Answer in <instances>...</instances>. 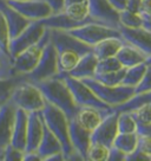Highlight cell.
Returning a JSON list of instances; mask_svg holds the SVG:
<instances>
[{
  "mask_svg": "<svg viewBox=\"0 0 151 161\" xmlns=\"http://www.w3.org/2000/svg\"><path fill=\"white\" fill-rule=\"evenodd\" d=\"M116 57L121 62L123 68H131L141 63H145L146 59L145 53L126 42L121 46V49L116 53Z\"/></svg>",
  "mask_w": 151,
  "mask_h": 161,
  "instance_id": "603a6c76",
  "label": "cell"
},
{
  "mask_svg": "<svg viewBox=\"0 0 151 161\" xmlns=\"http://www.w3.org/2000/svg\"><path fill=\"white\" fill-rule=\"evenodd\" d=\"M25 78L24 75H15L6 78H0V102H5L10 100L11 94L15 86Z\"/></svg>",
  "mask_w": 151,
  "mask_h": 161,
  "instance_id": "1f68e13d",
  "label": "cell"
},
{
  "mask_svg": "<svg viewBox=\"0 0 151 161\" xmlns=\"http://www.w3.org/2000/svg\"><path fill=\"white\" fill-rule=\"evenodd\" d=\"M59 75L64 78L66 84L71 90V94L75 98V102L79 107H93L99 109H111L113 107H110L105 102L98 97V96L90 89V86L81 80L75 78L67 74H60Z\"/></svg>",
  "mask_w": 151,
  "mask_h": 161,
  "instance_id": "8992f818",
  "label": "cell"
},
{
  "mask_svg": "<svg viewBox=\"0 0 151 161\" xmlns=\"http://www.w3.org/2000/svg\"><path fill=\"white\" fill-rule=\"evenodd\" d=\"M40 21L44 24L46 29L61 31H70L76 29V27H79V26L84 25V24H87V23H81V21H76V20L71 19L70 17L64 12V10L61 11V12L52 13L49 17L41 19Z\"/></svg>",
  "mask_w": 151,
  "mask_h": 161,
  "instance_id": "7402d4cb",
  "label": "cell"
},
{
  "mask_svg": "<svg viewBox=\"0 0 151 161\" xmlns=\"http://www.w3.org/2000/svg\"><path fill=\"white\" fill-rule=\"evenodd\" d=\"M3 156H4V149L0 148V160H3Z\"/></svg>",
  "mask_w": 151,
  "mask_h": 161,
  "instance_id": "11a10c76",
  "label": "cell"
},
{
  "mask_svg": "<svg viewBox=\"0 0 151 161\" xmlns=\"http://www.w3.org/2000/svg\"><path fill=\"white\" fill-rule=\"evenodd\" d=\"M107 155H109V147L97 142H91L86 154V160L107 161Z\"/></svg>",
  "mask_w": 151,
  "mask_h": 161,
  "instance_id": "d590c367",
  "label": "cell"
},
{
  "mask_svg": "<svg viewBox=\"0 0 151 161\" xmlns=\"http://www.w3.org/2000/svg\"><path fill=\"white\" fill-rule=\"evenodd\" d=\"M146 70V64L145 63H141V64H137L131 68H126L125 75L123 78L122 84L126 86H132V88H136L139 82L142 80L143 76L145 74Z\"/></svg>",
  "mask_w": 151,
  "mask_h": 161,
  "instance_id": "f1b7e54d",
  "label": "cell"
},
{
  "mask_svg": "<svg viewBox=\"0 0 151 161\" xmlns=\"http://www.w3.org/2000/svg\"><path fill=\"white\" fill-rule=\"evenodd\" d=\"M81 80L85 82L86 84L90 86L91 90L93 91L103 102H105L106 104H109L110 107L119 106L135 94V88H132V86H126L123 84L115 86H106V84L98 82L93 77L92 78H84Z\"/></svg>",
  "mask_w": 151,
  "mask_h": 161,
  "instance_id": "277c9868",
  "label": "cell"
},
{
  "mask_svg": "<svg viewBox=\"0 0 151 161\" xmlns=\"http://www.w3.org/2000/svg\"><path fill=\"white\" fill-rule=\"evenodd\" d=\"M46 31V27L40 20H32L19 35L10 42V55L12 59L18 53L27 49L29 46L38 43Z\"/></svg>",
  "mask_w": 151,
  "mask_h": 161,
  "instance_id": "9c48e42d",
  "label": "cell"
},
{
  "mask_svg": "<svg viewBox=\"0 0 151 161\" xmlns=\"http://www.w3.org/2000/svg\"><path fill=\"white\" fill-rule=\"evenodd\" d=\"M139 14L144 18H150L151 17V0H142L141 11Z\"/></svg>",
  "mask_w": 151,
  "mask_h": 161,
  "instance_id": "7dc6e473",
  "label": "cell"
},
{
  "mask_svg": "<svg viewBox=\"0 0 151 161\" xmlns=\"http://www.w3.org/2000/svg\"><path fill=\"white\" fill-rule=\"evenodd\" d=\"M81 56L77 53L75 51H60L58 52V69L60 74H69L76 64L78 63V60Z\"/></svg>",
  "mask_w": 151,
  "mask_h": 161,
  "instance_id": "f546056e",
  "label": "cell"
},
{
  "mask_svg": "<svg viewBox=\"0 0 151 161\" xmlns=\"http://www.w3.org/2000/svg\"><path fill=\"white\" fill-rule=\"evenodd\" d=\"M131 113L138 122H151V103H148Z\"/></svg>",
  "mask_w": 151,
  "mask_h": 161,
  "instance_id": "ab89813d",
  "label": "cell"
},
{
  "mask_svg": "<svg viewBox=\"0 0 151 161\" xmlns=\"http://www.w3.org/2000/svg\"><path fill=\"white\" fill-rule=\"evenodd\" d=\"M50 30V29H49ZM50 42L53 44L57 52L60 51H75L81 56L92 51V46L83 43L81 40L70 35L67 31L50 30Z\"/></svg>",
  "mask_w": 151,
  "mask_h": 161,
  "instance_id": "7c38bea8",
  "label": "cell"
},
{
  "mask_svg": "<svg viewBox=\"0 0 151 161\" xmlns=\"http://www.w3.org/2000/svg\"><path fill=\"white\" fill-rule=\"evenodd\" d=\"M136 148L151 158V136L138 135Z\"/></svg>",
  "mask_w": 151,
  "mask_h": 161,
  "instance_id": "b9f144b4",
  "label": "cell"
},
{
  "mask_svg": "<svg viewBox=\"0 0 151 161\" xmlns=\"http://www.w3.org/2000/svg\"><path fill=\"white\" fill-rule=\"evenodd\" d=\"M38 154L41 156V160H45L47 156L55 154V153H61L63 147H61L60 141L57 139V136L46 127H44V134L41 139L40 143L38 146Z\"/></svg>",
  "mask_w": 151,
  "mask_h": 161,
  "instance_id": "cb8c5ba5",
  "label": "cell"
},
{
  "mask_svg": "<svg viewBox=\"0 0 151 161\" xmlns=\"http://www.w3.org/2000/svg\"><path fill=\"white\" fill-rule=\"evenodd\" d=\"M20 14L30 20H41L52 14L49 4L44 0H5Z\"/></svg>",
  "mask_w": 151,
  "mask_h": 161,
  "instance_id": "8fae6325",
  "label": "cell"
},
{
  "mask_svg": "<svg viewBox=\"0 0 151 161\" xmlns=\"http://www.w3.org/2000/svg\"><path fill=\"white\" fill-rule=\"evenodd\" d=\"M20 75L13 68V59L0 53V78H6L11 76Z\"/></svg>",
  "mask_w": 151,
  "mask_h": 161,
  "instance_id": "74e56055",
  "label": "cell"
},
{
  "mask_svg": "<svg viewBox=\"0 0 151 161\" xmlns=\"http://www.w3.org/2000/svg\"><path fill=\"white\" fill-rule=\"evenodd\" d=\"M141 5H142V0H128L125 5V10L133 12V13H139Z\"/></svg>",
  "mask_w": 151,
  "mask_h": 161,
  "instance_id": "bcb514c9",
  "label": "cell"
},
{
  "mask_svg": "<svg viewBox=\"0 0 151 161\" xmlns=\"http://www.w3.org/2000/svg\"><path fill=\"white\" fill-rule=\"evenodd\" d=\"M10 101L17 108L31 113L43 110L46 100L39 88L30 80L24 78L20 80L11 94Z\"/></svg>",
  "mask_w": 151,
  "mask_h": 161,
  "instance_id": "3957f363",
  "label": "cell"
},
{
  "mask_svg": "<svg viewBox=\"0 0 151 161\" xmlns=\"http://www.w3.org/2000/svg\"><path fill=\"white\" fill-rule=\"evenodd\" d=\"M67 32L90 46L96 45L97 43L110 37H122L118 29L99 23H87Z\"/></svg>",
  "mask_w": 151,
  "mask_h": 161,
  "instance_id": "52a82bcc",
  "label": "cell"
},
{
  "mask_svg": "<svg viewBox=\"0 0 151 161\" xmlns=\"http://www.w3.org/2000/svg\"><path fill=\"white\" fill-rule=\"evenodd\" d=\"M118 30L121 32L122 38L124 42L141 50L146 56L151 55V30L144 26L129 29L124 26H119Z\"/></svg>",
  "mask_w": 151,
  "mask_h": 161,
  "instance_id": "5bb4252c",
  "label": "cell"
},
{
  "mask_svg": "<svg viewBox=\"0 0 151 161\" xmlns=\"http://www.w3.org/2000/svg\"><path fill=\"white\" fill-rule=\"evenodd\" d=\"M23 161H41V156L38 154V152H25L23 156Z\"/></svg>",
  "mask_w": 151,
  "mask_h": 161,
  "instance_id": "c3c4849f",
  "label": "cell"
},
{
  "mask_svg": "<svg viewBox=\"0 0 151 161\" xmlns=\"http://www.w3.org/2000/svg\"><path fill=\"white\" fill-rule=\"evenodd\" d=\"M151 158L148 156L146 154L142 153L139 149H135L133 152H131L130 154H128L125 156V161H150Z\"/></svg>",
  "mask_w": 151,
  "mask_h": 161,
  "instance_id": "ee69618b",
  "label": "cell"
},
{
  "mask_svg": "<svg viewBox=\"0 0 151 161\" xmlns=\"http://www.w3.org/2000/svg\"><path fill=\"white\" fill-rule=\"evenodd\" d=\"M59 74L58 69V52L53 44L49 42L43 50L41 57L37 63L34 69L26 74L25 78L32 83H38L41 80H46L52 78Z\"/></svg>",
  "mask_w": 151,
  "mask_h": 161,
  "instance_id": "5b68a950",
  "label": "cell"
},
{
  "mask_svg": "<svg viewBox=\"0 0 151 161\" xmlns=\"http://www.w3.org/2000/svg\"><path fill=\"white\" fill-rule=\"evenodd\" d=\"M121 62L117 59L116 56L113 57H107V58H103V59H98L97 62V72H107V71H115L122 69Z\"/></svg>",
  "mask_w": 151,
  "mask_h": 161,
  "instance_id": "8d00e7d4",
  "label": "cell"
},
{
  "mask_svg": "<svg viewBox=\"0 0 151 161\" xmlns=\"http://www.w3.org/2000/svg\"><path fill=\"white\" fill-rule=\"evenodd\" d=\"M97 62L98 58L93 53V51L87 52L85 55H83L79 58L78 63L67 75L72 76L78 80H84V78H92L96 75L97 69Z\"/></svg>",
  "mask_w": 151,
  "mask_h": 161,
  "instance_id": "44dd1931",
  "label": "cell"
},
{
  "mask_svg": "<svg viewBox=\"0 0 151 161\" xmlns=\"http://www.w3.org/2000/svg\"><path fill=\"white\" fill-rule=\"evenodd\" d=\"M0 53H1V52H0ZM3 55H4V53H3Z\"/></svg>",
  "mask_w": 151,
  "mask_h": 161,
  "instance_id": "6f0895ef",
  "label": "cell"
},
{
  "mask_svg": "<svg viewBox=\"0 0 151 161\" xmlns=\"http://www.w3.org/2000/svg\"><path fill=\"white\" fill-rule=\"evenodd\" d=\"M0 11L3 12V14L6 19L11 39L17 37L32 21V20L25 18L23 14H20L13 7H11L5 0H0Z\"/></svg>",
  "mask_w": 151,
  "mask_h": 161,
  "instance_id": "d6986e66",
  "label": "cell"
},
{
  "mask_svg": "<svg viewBox=\"0 0 151 161\" xmlns=\"http://www.w3.org/2000/svg\"><path fill=\"white\" fill-rule=\"evenodd\" d=\"M124 43L125 42L122 37H110V38L103 39L102 42L97 43L96 45L92 46V51L98 59L113 57L116 56V53Z\"/></svg>",
  "mask_w": 151,
  "mask_h": 161,
  "instance_id": "d4e9b609",
  "label": "cell"
},
{
  "mask_svg": "<svg viewBox=\"0 0 151 161\" xmlns=\"http://www.w3.org/2000/svg\"><path fill=\"white\" fill-rule=\"evenodd\" d=\"M144 25V19L139 13H133L128 10H123L119 12V26L135 29Z\"/></svg>",
  "mask_w": 151,
  "mask_h": 161,
  "instance_id": "836d02e7",
  "label": "cell"
},
{
  "mask_svg": "<svg viewBox=\"0 0 151 161\" xmlns=\"http://www.w3.org/2000/svg\"><path fill=\"white\" fill-rule=\"evenodd\" d=\"M1 103H3V102H0V106H1Z\"/></svg>",
  "mask_w": 151,
  "mask_h": 161,
  "instance_id": "9f6ffc18",
  "label": "cell"
},
{
  "mask_svg": "<svg viewBox=\"0 0 151 161\" xmlns=\"http://www.w3.org/2000/svg\"><path fill=\"white\" fill-rule=\"evenodd\" d=\"M148 103H151V90L150 91H142V92H135L129 100L123 102L122 104L113 107V109L117 113L121 111H135L138 108L145 106Z\"/></svg>",
  "mask_w": 151,
  "mask_h": 161,
  "instance_id": "484cf974",
  "label": "cell"
},
{
  "mask_svg": "<svg viewBox=\"0 0 151 161\" xmlns=\"http://www.w3.org/2000/svg\"><path fill=\"white\" fill-rule=\"evenodd\" d=\"M25 152L17 148V147L12 146L11 143H8L7 146L4 148V156L3 160L5 161H21L23 156H24Z\"/></svg>",
  "mask_w": 151,
  "mask_h": 161,
  "instance_id": "f35d334b",
  "label": "cell"
},
{
  "mask_svg": "<svg viewBox=\"0 0 151 161\" xmlns=\"http://www.w3.org/2000/svg\"><path fill=\"white\" fill-rule=\"evenodd\" d=\"M145 64H146V65H150V64H151V55L150 56H146Z\"/></svg>",
  "mask_w": 151,
  "mask_h": 161,
  "instance_id": "db71d44e",
  "label": "cell"
},
{
  "mask_svg": "<svg viewBox=\"0 0 151 161\" xmlns=\"http://www.w3.org/2000/svg\"><path fill=\"white\" fill-rule=\"evenodd\" d=\"M117 117H118V113L116 110H113L107 116H105L101 123L95 128V130L92 131L91 142L102 143L110 148L113 145V140L116 135L118 134Z\"/></svg>",
  "mask_w": 151,
  "mask_h": 161,
  "instance_id": "4fadbf2b",
  "label": "cell"
},
{
  "mask_svg": "<svg viewBox=\"0 0 151 161\" xmlns=\"http://www.w3.org/2000/svg\"><path fill=\"white\" fill-rule=\"evenodd\" d=\"M117 127L118 133H136L137 121L133 117L132 113L121 111L117 117Z\"/></svg>",
  "mask_w": 151,
  "mask_h": 161,
  "instance_id": "d6a6232c",
  "label": "cell"
},
{
  "mask_svg": "<svg viewBox=\"0 0 151 161\" xmlns=\"http://www.w3.org/2000/svg\"><path fill=\"white\" fill-rule=\"evenodd\" d=\"M65 160V156H64V153H55V154H52V155L47 156L44 161H64Z\"/></svg>",
  "mask_w": 151,
  "mask_h": 161,
  "instance_id": "f907efd6",
  "label": "cell"
},
{
  "mask_svg": "<svg viewBox=\"0 0 151 161\" xmlns=\"http://www.w3.org/2000/svg\"><path fill=\"white\" fill-rule=\"evenodd\" d=\"M49 42H50V30L46 29L44 36L41 37V39L38 43L29 46L27 49L21 51L20 53H18L13 58L14 70L20 75H26L30 71L33 70L34 66L37 65V63L40 59L44 47Z\"/></svg>",
  "mask_w": 151,
  "mask_h": 161,
  "instance_id": "ba28073f",
  "label": "cell"
},
{
  "mask_svg": "<svg viewBox=\"0 0 151 161\" xmlns=\"http://www.w3.org/2000/svg\"><path fill=\"white\" fill-rule=\"evenodd\" d=\"M10 42L11 37L8 26H7V23H6V19L3 14V12L0 11V52L12 58L10 55Z\"/></svg>",
  "mask_w": 151,
  "mask_h": 161,
  "instance_id": "e575fe53",
  "label": "cell"
},
{
  "mask_svg": "<svg viewBox=\"0 0 151 161\" xmlns=\"http://www.w3.org/2000/svg\"><path fill=\"white\" fill-rule=\"evenodd\" d=\"M126 154L121 149L116 148L115 146H111L109 148V155H107V161H125Z\"/></svg>",
  "mask_w": 151,
  "mask_h": 161,
  "instance_id": "7bdbcfd3",
  "label": "cell"
},
{
  "mask_svg": "<svg viewBox=\"0 0 151 161\" xmlns=\"http://www.w3.org/2000/svg\"><path fill=\"white\" fill-rule=\"evenodd\" d=\"M143 19H144V25L143 26L151 30V17L150 18H144V17H143Z\"/></svg>",
  "mask_w": 151,
  "mask_h": 161,
  "instance_id": "816d5d0a",
  "label": "cell"
},
{
  "mask_svg": "<svg viewBox=\"0 0 151 161\" xmlns=\"http://www.w3.org/2000/svg\"><path fill=\"white\" fill-rule=\"evenodd\" d=\"M151 90V64L146 65L145 74L143 76L139 84L135 88V92H142V91H150Z\"/></svg>",
  "mask_w": 151,
  "mask_h": 161,
  "instance_id": "60d3db41",
  "label": "cell"
},
{
  "mask_svg": "<svg viewBox=\"0 0 151 161\" xmlns=\"http://www.w3.org/2000/svg\"><path fill=\"white\" fill-rule=\"evenodd\" d=\"M109 1H110V4L113 6L116 10H118L121 12V11L125 10V5L128 0H109Z\"/></svg>",
  "mask_w": 151,
  "mask_h": 161,
  "instance_id": "681fc988",
  "label": "cell"
},
{
  "mask_svg": "<svg viewBox=\"0 0 151 161\" xmlns=\"http://www.w3.org/2000/svg\"><path fill=\"white\" fill-rule=\"evenodd\" d=\"M17 107L10 100L0 106V148L4 149L11 142Z\"/></svg>",
  "mask_w": 151,
  "mask_h": 161,
  "instance_id": "e0dca14e",
  "label": "cell"
},
{
  "mask_svg": "<svg viewBox=\"0 0 151 161\" xmlns=\"http://www.w3.org/2000/svg\"><path fill=\"white\" fill-rule=\"evenodd\" d=\"M81 1H87V0H65L64 5L67 6V5H71V4H75V3H81ZM65 6H64V7H65Z\"/></svg>",
  "mask_w": 151,
  "mask_h": 161,
  "instance_id": "f5cc1de1",
  "label": "cell"
},
{
  "mask_svg": "<svg viewBox=\"0 0 151 161\" xmlns=\"http://www.w3.org/2000/svg\"><path fill=\"white\" fill-rule=\"evenodd\" d=\"M137 135L151 136V122H138L137 121Z\"/></svg>",
  "mask_w": 151,
  "mask_h": 161,
  "instance_id": "f6af8a7d",
  "label": "cell"
},
{
  "mask_svg": "<svg viewBox=\"0 0 151 161\" xmlns=\"http://www.w3.org/2000/svg\"><path fill=\"white\" fill-rule=\"evenodd\" d=\"M113 110H115L113 108L99 109L93 107H79L75 117L84 128L89 129L90 131H93L95 128L103 121V119Z\"/></svg>",
  "mask_w": 151,
  "mask_h": 161,
  "instance_id": "ac0fdd59",
  "label": "cell"
},
{
  "mask_svg": "<svg viewBox=\"0 0 151 161\" xmlns=\"http://www.w3.org/2000/svg\"><path fill=\"white\" fill-rule=\"evenodd\" d=\"M27 119L29 113L17 108L14 117V125L11 136V145L25 152L26 148V134H27Z\"/></svg>",
  "mask_w": 151,
  "mask_h": 161,
  "instance_id": "ffe728a7",
  "label": "cell"
},
{
  "mask_svg": "<svg viewBox=\"0 0 151 161\" xmlns=\"http://www.w3.org/2000/svg\"><path fill=\"white\" fill-rule=\"evenodd\" d=\"M126 68H122L119 70L107 71V72H97L93 78H96L98 82H101L106 86H119L123 82L124 75H125Z\"/></svg>",
  "mask_w": 151,
  "mask_h": 161,
  "instance_id": "4dcf8cb0",
  "label": "cell"
},
{
  "mask_svg": "<svg viewBox=\"0 0 151 161\" xmlns=\"http://www.w3.org/2000/svg\"><path fill=\"white\" fill-rule=\"evenodd\" d=\"M44 127H45V122L43 119L41 110L29 113L25 152H34L38 149V146L44 134Z\"/></svg>",
  "mask_w": 151,
  "mask_h": 161,
  "instance_id": "9a60e30c",
  "label": "cell"
},
{
  "mask_svg": "<svg viewBox=\"0 0 151 161\" xmlns=\"http://www.w3.org/2000/svg\"><path fill=\"white\" fill-rule=\"evenodd\" d=\"M138 135L137 133H118L113 140V145L116 148L124 152L126 155L133 152L137 147Z\"/></svg>",
  "mask_w": 151,
  "mask_h": 161,
  "instance_id": "83f0119b",
  "label": "cell"
},
{
  "mask_svg": "<svg viewBox=\"0 0 151 161\" xmlns=\"http://www.w3.org/2000/svg\"><path fill=\"white\" fill-rule=\"evenodd\" d=\"M64 12L70 17L71 19L81 23H97L92 19L89 13V1H81L75 3L64 7Z\"/></svg>",
  "mask_w": 151,
  "mask_h": 161,
  "instance_id": "4316f807",
  "label": "cell"
},
{
  "mask_svg": "<svg viewBox=\"0 0 151 161\" xmlns=\"http://www.w3.org/2000/svg\"><path fill=\"white\" fill-rule=\"evenodd\" d=\"M44 95L46 102L59 108L65 113L69 120L75 117L79 106L75 102L71 90L66 84L64 78L59 74L52 78L34 83Z\"/></svg>",
  "mask_w": 151,
  "mask_h": 161,
  "instance_id": "6da1fadb",
  "label": "cell"
},
{
  "mask_svg": "<svg viewBox=\"0 0 151 161\" xmlns=\"http://www.w3.org/2000/svg\"><path fill=\"white\" fill-rule=\"evenodd\" d=\"M69 134L73 149L78 152L84 158V160H86V154L91 145L92 131L84 128L76 117H72L69 120Z\"/></svg>",
  "mask_w": 151,
  "mask_h": 161,
  "instance_id": "2e32d148",
  "label": "cell"
},
{
  "mask_svg": "<svg viewBox=\"0 0 151 161\" xmlns=\"http://www.w3.org/2000/svg\"><path fill=\"white\" fill-rule=\"evenodd\" d=\"M89 1V13L92 19L99 24L119 27V11L116 10L110 4L109 0H87Z\"/></svg>",
  "mask_w": 151,
  "mask_h": 161,
  "instance_id": "30bf717a",
  "label": "cell"
},
{
  "mask_svg": "<svg viewBox=\"0 0 151 161\" xmlns=\"http://www.w3.org/2000/svg\"><path fill=\"white\" fill-rule=\"evenodd\" d=\"M41 114H43V119L46 127L60 141L64 156L69 155L73 151V147L71 145L70 134H69V117L65 115L64 111L49 102L45 103Z\"/></svg>",
  "mask_w": 151,
  "mask_h": 161,
  "instance_id": "7a4b0ae2",
  "label": "cell"
}]
</instances>
